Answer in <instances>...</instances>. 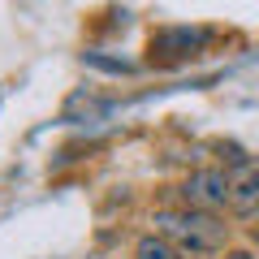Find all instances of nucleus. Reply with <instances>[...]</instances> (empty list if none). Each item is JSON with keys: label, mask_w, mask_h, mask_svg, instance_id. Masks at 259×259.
<instances>
[{"label": "nucleus", "mask_w": 259, "mask_h": 259, "mask_svg": "<svg viewBox=\"0 0 259 259\" xmlns=\"http://www.w3.org/2000/svg\"><path fill=\"white\" fill-rule=\"evenodd\" d=\"M229 207L238 216H255L259 212V168L255 164H238L233 190H229Z\"/></svg>", "instance_id": "obj_4"}, {"label": "nucleus", "mask_w": 259, "mask_h": 259, "mask_svg": "<svg viewBox=\"0 0 259 259\" xmlns=\"http://www.w3.org/2000/svg\"><path fill=\"white\" fill-rule=\"evenodd\" d=\"M229 190H233V177L221 173V168H199V173L186 177V186L177 194H182L186 207H207V212H221L225 203H229Z\"/></svg>", "instance_id": "obj_3"}, {"label": "nucleus", "mask_w": 259, "mask_h": 259, "mask_svg": "<svg viewBox=\"0 0 259 259\" xmlns=\"http://www.w3.org/2000/svg\"><path fill=\"white\" fill-rule=\"evenodd\" d=\"M225 259H255L250 250H225Z\"/></svg>", "instance_id": "obj_7"}, {"label": "nucleus", "mask_w": 259, "mask_h": 259, "mask_svg": "<svg viewBox=\"0 0 259 259\" xmlns=\"http://www.w3.org/2000/svg\"><path fill=\"white\" fill-rule=\"evenodd\" d=\"M134 259H182V246L156 229V233H147V238L134 242Z\"/></svg>", "instance_id": "obj_5"}, {"label": "nucleus", "mask_w": 259, "mask_h": 259, "mask_svg": "<svg viewBox=\"0 0 259 259\" xmlns=\"http://www.w3.org/2000/svg\"><path fill=\"white\" fill-rule=\"evenodd\" d=\"M82 61H87V65H95V69H108V74H130V69H134L130 61H108V56H95V52H87Z\"/></svg>", "instance_id": "obj_6"}, {"label": "nucleus", "mask_w": 259, "mask_h": 259, "mask_svg": "<svg viewBox=\"0 0 259 259\" xmlns=\"http://www.w3.org/2000/svg\"><path fill=\"white\" fill-rule=\"evenodd\" d=\"M156 225L164 238H173L190 255H212L225 246V225L216 221V212L207 207H182V212H156Z\"/></svg>", "instance_id": "obj_1"}, {"label": "nucleus", "mask_w": 259, "mask_h": 259, "mask_svg": "<svg viewBox=\"0 0 259 259\" xmlns=\"http://www.w3.org/2000/svg\"><path fill=\"white\" fill-rule=\"evenodd\" d=\"M207 44H212V30L203 26H164L151 35L147 52L151 61H186V56H199Z\"/></svg>", "instance_id": "obj_2"}]
</instances>
